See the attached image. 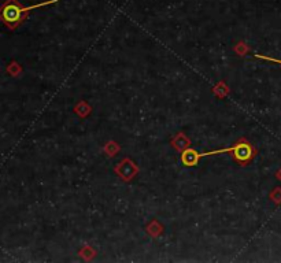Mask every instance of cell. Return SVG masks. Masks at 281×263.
<instances>
[{
  "mask_svg": "<svg viewBox=\"0 0 281 263\" xmlns=\"http://www.w3.org/2000/svg\"><path fill=\"white\" fill-rule=\"evenodd\" d=\"M221 154H233V158H235V161L238 162V163H240V165H247V163L254 158L255 151L254 148L251 147V144L247 143V141H239L238 144H235L233 147L221 148V150H214L210 151V152H196L194 148H189V150L183 152L181 162H183L184 166L192 167L196 166L202 158H207V156L213 155H221Z\"/></svg>",
  "mask_w": 281,
  "mask_h": 263,
  "instance_id": "1",
  "label": "cell"
},
{
  "mask_svg": "<svg viewBox=\"0 0 281 263\" xmlns=\"http://www.w3.org/2000/svg\"><path fill=\"white\" fill-rule=\"evenodd\" d=\"M55 3H58V0H47V1H41L37 4L25 7L18 0H5L4 3L0 5V21L3 22L8 29L14 30L26 19V16L33 10H37V8H41L45 5L55 4Z\"/></svg>",
  "mask_w": 281,
  "mask_h": 263,
  "instance_id": "2",
  "label": "cell"
},
{
  "mask_svg": "<svg viewBox=\"0 0 281 263\" xmlns=\"http://www.w3.org/2000/svg\"><path fill=\"white\" fill-rule=\"evenodd\" d=\"M254 56H255V58H258V59L269 60V62H273V63H279V65H281V60L276 59V58H271V56H265V55H260V54L254 55Z\"/></svg>",
  "mask_w": 281,
  "mask_h": 263,
  "instance_id": "3",
  "label": "cell"
}]
</instances>
